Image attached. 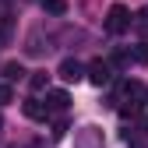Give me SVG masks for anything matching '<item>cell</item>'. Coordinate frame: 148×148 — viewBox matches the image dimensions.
<instances>
[{"label":"cell","mask_w":148,"mask_h":148,"mask_svg":"<svg viewBox=\"0 0 148 148\" xmlns=\"http://www.w3.org/2000/svg\"><path fill=\"white\" fill-rule=\"evenodd\" d=\"M134 28V14L127 11L123 4H113L106 11V32L109 35H123V32H131Z\"/></svg>","instance_id":"6da1fadb"},{"label":"cell","mask_w":148,"mask_h":148,"mask_svg":"<svg viewBox=\"0 0 148 148\" xmlns=\"http://www.w3.org/2000/svg\"><path fill=\"white\" fill-rule=\"evenodd\" d=\"M85 78L92 81V85H109V81H113V64H109V60H92L88 67H85Z\"/></svg>","instance_id":"7a4b0ae2"},{"label":"cell","mask_w":148,"mask_h":148,"mask_svg":"<svg viewBox=\"0 0 148 148\" xmlns=\"http://www.w3.org/2000/svg\"><path fill=\"white\" fill-rule=\"evenodd\" d=\"M102 131L99 127H81L78 134H74V148H102Z\"/></svg>","instance_id":"3957f363"},{"label":"cell","mask_w":148,"mask_h":148,"mask_svg":"<svg viewBox=\"0 0 148 148\" xmlns=\"http://www.w3.org/2000/svg\"><path fill=\"white\" fill-rule=\"evenodd\" d=\"M57 74H60V78H64L67 85H78V81L85 78V64H78L74 57H67V60L60 64V71H57Z\"/></svg>","instance_id":"277c9868"},{"label":"cell","mask_w":148,"mask_h":148,"mask_svg":"<svg viewBox=\"0 0 148 148\" xmlns=\"http://www.w3.org/2000/svg\"><path fill=\"white\" fill-rule=\"evenodd\" d=\"M49 113H53V109H49L46 99H25V116L28 120H46Z\"/></svg>","instance_id":"5b68a950"},{"label":"cell","mask_w":148,"mask_h":148,"mask_svg":"<svg viewBox=\"0 0 148 148\" xmlns=\"http://www.w3.org/2000/svg\"><path fill=\"white\" fill-rule=\"evenodd\" d=\"M46 102H49L53 113H64V109L71 106V95H67V92H46Z\"/></svg>","instance_id":"8992f818"},{"label":"cell","mask_w":148,"mask_h":148,"mask_svg":"<svg viewBox=\"0 0 148 148\" xmlns=\"http://www.w3.org/2000/svg\"><path fill=\"white\" fill-rule=\"evenodd\" d=\"M39 4H42V11L53 14V18H64V14H67V0H39Z\"/></svg>","instance_id":"52a82bcc"},{"label":"cell","mask_w":148,"mask_h":148,"mask_svg":"<svg viewBox=\"0 0 148 148\" xmlns=\"http://www.w3.org/2000/svg\"><path fill=\"white\" fill-rule=\"evenodd\" d=\"M4 78H7V81H21V78H25V67L18 64V60H11V64H4Z\"/></svg>","instance_id":"ba28073f"},{"label":"cell","mask_w":148,"mask_h":148,"mask_svg":"<svg viewBox=\"0 0 148 148\" xmlns=\"http://www.w3.org/2000/svg\"><path fill=\"white\" fill-rule=\"evenodd\" d=\"M134 28H138V35H141V39H148V7L134 14Z\"/></svg>","instance_id":"9c48e42d"},{"label":"cell","mask_w":148,"mask_h":148,"mask_svg":"<svg viewBox=\"0 0 148 148\" xmlns=\"http://www.w3.org/2000/svg\"><path fill=\"white\" fill-rule=\"evenodd\" d=\"M46 81H49V74H42V71H39V74H32V78H28L32 92H42V88H46Z\"/></svg>","instance_id":"30bf717a"},{"label":"cell","mask_w":148,"mask_h":148,"mask_svg":"<svg viewBox=\"0 0 148 148\" xmlns=\"http://www.w3.org/2000/svg\"><path fill=\"white\" fill-rule=\"evenodd\" d=\"M131 60H138V57H134V53H127V49H120L116 57H113V64H116V67H127Z\"/></svg>","instance_id":"8fae6325"},{"label":"cell","mask_w":148,"mask_h":148,"mask_svg":"<svg viewBox=\"0 0 148 148\" xmlns=\"http://www.w3.org/2000/svg\"><path fill=\"white\" fill-rule=\"evenodd\" d=\"M134 57H138V64H148V39H141V42H138Z\"/></svg>","instance_id":"7c38bea8"},{"label":"cell","mask_w":148,"mask_h":148,"mask_svg":"<svg viewBox=\"0 0 148 148\" xmlns=\"http://www.w3.org/2000/svg\"><path fill=\"white\" fill-rule=\"evenodd\" d=\"M14 99V92H11V85H0V106H7Z\"/></svg>","instance_id":"4fadbf2b"},{"label":"cell","mask_w":148,"mask_h":148,"mask_svg":"<svg viewBox=\"0 0 148 148\" xmlns=\"http://www.w3.org/2000/svg\"><path fill=\"white\" fill-rule=\"evenodd\" d=\"M67 134V120H57V123H53V138H64Z\"/></svg>","instance_id":"5bb4252c"},{"label":"cell","mask_w":148,"mask_h":148,"mask_svg":"<svg viewBox=\"0 0 148 148\" xmlns=\"http://www.w3.org/2000/svg\"><path fill=\"white\" fill-rule=\"evenodd\" d=\"M127 145H131V148H148V141H141V138H131Z\"/></svg>","instance_id":"9a60e30c"},{"label":"cell","mask_w":148,"mask_h":148,"mask_svg":"<svg viewBox=\"0 0 148 148\" xmlns=\"http://www.w3.org/2000/svg\"><path fill=\"white\" fill-rule=\"evenodd\" d=\"M145 109H148V88H145Z\"/></svg>","instance_id":"2e32d148"},{"label":"cell","mask_w":148,"mask_h":148,"mask_svg":"<svg viewBox=\"0 0 148 148\" xmlns=\"http://www.w3.org/2000/svg\"><path fill=\"white\" fill-rule=\"evenodd\" d=\"M0 127H4V116H0Z\"/></svg>","instance_id":"e0dca14e"}]
</instances>
